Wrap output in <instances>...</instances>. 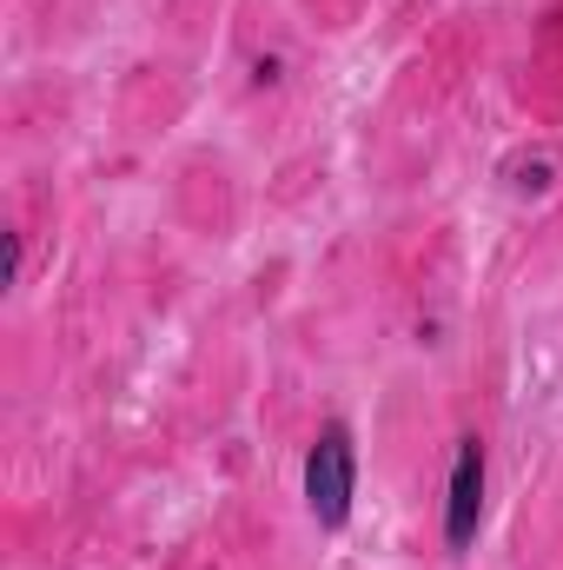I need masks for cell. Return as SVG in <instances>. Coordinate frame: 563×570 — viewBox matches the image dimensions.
Instances as JSON below:
<instances>
[{"label": "cell", "instance_id": "obj_1", "mask_svg": "<svg viewBox=\"0 0 563 570\" xmlns=\"http://www.w3.org/2000/svg\"><path fill=\"white\" fill-rule=\"evenodd\" d=\"M352 491H358V458H352V431L325 425L318 444L305 451V504L325 531H338L352 518Z\"/></svg>", "mask_w": 563, "mask_h": 570}, {"label": "cell", "instance_id": "obj_2", "mask_svg": "<svg viewBox=\"0 0 563 570\" xmlns=\"http://www.w3.org/2000/svg\"><path fill=\"white\" fill-rule=\"evenodd\" d=\"M477 518H484V444L464 438L457 464H451V498H444V544L471 551L477 544Z\"/></svg>", "mask_w": 563, "mask_h": 570}]
</instances>
